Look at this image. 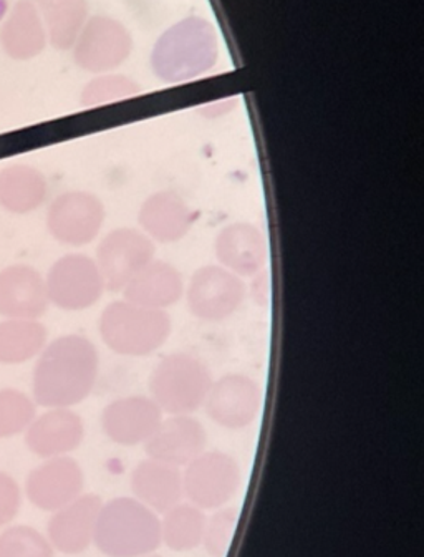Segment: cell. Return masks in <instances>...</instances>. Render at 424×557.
<instances>
[{
  "instance_id": "cell-31",
  "label": "cell",
  "mask_w": 424,
  "mask_h": 557,
  "mask_svg": "<svg viewBox=\"0 0 424 557\" xmlns=\"http://www.w3.org/2000/svg\"><path fill=\"white\" fill-rule=\"evenodd\" d=\"M0 557H53V547L34 528L14 527L0 534Z\"/></svg>"
},
{
  "instance_id": "cell-12",
  "label": "cell",
  "mask_w": 424,
  "mask_h": 557,
  "mask_svg": "<svg viewBox=\"0 0 424 557\" xmlns=\"http://www.w3.org/2000/svg\"><path fill=\"white\" fill-rule=\"evenodd\" d=\"M204 407L216 425L226 430L247 429L261 413V385L242 373L221 376L217 382H212Z\"/></svg>"
},
{
  "instance_id": "cell-21",
  "label": "cell",
  "mask_w": 424,
  "mask_h": 557,
  "mask_svg": "<svg viewBox=\"0 0 424 557\" xmlns=\"http://www.w3.org/2000/svg\"><path fill=\"white\" fill-rule=\"evenodd\" d=\"M129 486L135 499L157 515H164L185 498L182 470L151 458L136 465Z\"/></svg>"
},
{
  "instance_id": "cell-17",
  "label": "cell",
  "mask_w": 424,
  "mask_h": 557,
  "mask_svg": "<svg viewBox=\"0 0 424 557\" xmlns=\"http://www.w3.org/2000/svg\"><path fill=\"white\" fill-rule=\"evenodd\" d=\"M49 306L46 277L37 269L15 264L0 271V315L40 319Z\"/></svg>"
},
{
  "instance_id": "cell-29",
  "label": "cell",
  "mask_w": 424,
  "mask_h": 557,
  "mask_svg": "<svg viewBox=\"0 0 424 557\" xmlns=\"http://www.w3.org/2000/svg\"><path fill=\"white\" fill-rule=\"evenodd\" d=\"M139 94L141 87L133 78L119 74H101L84 88L80 101L87 109H95L138 97Z\"/></svg>"
},
{
  "instance_id": "cell-9",
  "label": "cell",
  "mask_w": 424,
  "mask_h": 557,
  "mask_svg": "<svg viewBox=\"0 0 424 557\" xmlns=\"http://www.w3.org/2000/svg\"><path fill=\"white\" fill-rule=\"evenodd\" d=\"M246 294L242 277L223 265H204L192 274L186 300L196 319L223 322L240 309Z\"/></svg>"
},
{
  "instance_id": "cell-24",
  "label": "cell",
  "mask_w": 424,
  "mask_h": 557,
  "mask_svg": "<svg viewBox=\"0 0 424 557\" xmlns=\"http://www.w3.org/2000/svg\"><path fill=\"white\" fill-rule=\"evenodd\" d=\"M0 44L11 59L28 60L42 53L47 32L39 11L30 0H18L0 30Z\"/></svg>"
},
{
  "instance_id": "cell-10",
  "label": "cell",
  "mask_w": 424,
  "mask_h": 557,
  "mask_svg": "<svg viewBox=\"0 0 424 557\" xmlns=\"http://www.w3.org/2000/svg\"><path fill=\"white\" fill-rule=\"evenodd\" d=\"M104 218L103 202L93 193H63L50 205L47 230L60 244L82 248L97 239Z\"/></svg>"
},
{
  "instance_id": "cell-2",
  "label": "cell",
  "mask_w": 424,
  "mask_h": 557,
  "mask_svg": "<svg viewBox=\"0 0 424 557\" xmlns=\"http://www.w3.org/2000/svg\"><path fill=\"white\" fill-rule=\"evenodd\" d=\"M220 57L216 28L202 17H188L174 24L154 44L151 66L167 84L191 82L216 65Z\"/></svg>"
},
{
  "instance_id": "cell-35",
  "label": "cell",
  "mask_w": 424,
  "mask_h": 557,
  "mask_svg": "<svg viewBox=\"0 0 424 557\" xmlns=\"http://www.w3.org/2000/svg\"><path fill=\"white\" fill-rule=\"evenodd\" d=\"M145 557H160V556H157V554H150V556H145Z\"/></svg>"
},
{
  "instance_id": "cell-25",
  "label": "cell",
  "mask_w": 424,
  "mask_h": 557,
  "mask_svg": "<svg viewBox=\"0 0 424 557\" xmlns=\"http://www.w3.org/2000/svg\"><path fill=\"white\" fill-rule=\"evenodd\" d=\"M34 5L50 44L57 50L72 49L88 21L87 0H34Z\"/></svg>"
},
{
  "instance_id": "cell-5",
  "label": "cell",
  "mask_w": 424,
  "mask_h": 557,
  "mask_svg": "<svg viewBox=\"0 0 424 557\" xmlns=\"http://www.w3.org/2000/svg\"><path fill=\"white\" fill-rule=\"evenodd\" d=\"M211 387V372L191 354L164 357L150 376L151 398L167 417L192 414L204 407Z\"/></svg>"
},
{
  "instance_id": "cell-15",
  "label": "cell",
  "mask_w": 424,
  "mask_h": 557,
  "mask_svg": "<svg viewBox=\"0 0 424 557\" xmlns=\"http://www.w3.org/2000/svg\"><path fill=\"white\" fill-rule=\"evenodd\" d=\"M163 414L153 398L133 395L104 407L101 429L116 445H145L160 425Z\"/></svg>"
},
{
  "instance_id": "cell-8",
  "label": "cell",
  "mask_w": 424,
  "mask_h": 557,
  "mask_svg": "<svg viewBox=\"0 0 424 557\" xmlns=\"http://www.w3.org/2000/svg\"><path fill=\"white\" fill-rule=\"evenodd\" d=\"M46 286L50 304L68 312L90 309L107 290L97 262L85 255L60 258L50 268Z\"/></svg>"
},
{
  "instance_id": "cell-13",
  "label": "cell",
  "mask_w": 424,
  "mask_h": 557,
  "mask_svg": "<svg viewBox=\"0 0 424 557\" xmlns=\"http://www.w3.org/2000/svg\"><path fill=\"white\" fill-rule=\"evenodd\" d=\"M85 474L70 457L50 458L28 474L25 492L35 508L59 511L84 495Z\"/></svg>"
},
{
  "instance_id": "cell-6",
  "label": "cell",
  "mask_w": 424,
  "mask_h": 557,
  "mask_svg": "<svg viewBox=\"0 0 424 557\" xmlns=\"http://www.w3.org/2000/svg\"><path fill=\"white\" fill-rule=\"evenodd\" d=\"M242 483L236 458L223 451H204L185 468L183 492L202 511H216L233 502Z\"/></svg>"
},
{
  "instance_id": "cell-22",
  "label": "cell",
  "mask_w": 424,
  "mask_h": 557,
  "mask_svg": "<svg viewBox=\"0 0 424 557\" xmlns=\"http://www.w3.org/2000/svg\"><path fill=\"white\" fill-rule=\"evenodd\" d=\"M123 299L147 309L166 310L185 296L182 272L166 261H151L122 290Z\"/></svg>"
},
{
  "instance_id": "cell-32",
  "label": "cell",
  "mask_w": 424,
  "mask_h": 557,
  "mask_svg": "<svg viewBox=\"0 0 424 557\" xmlns=\"http://www.w3.org/2000/svg\"><path fill=\"white\" fill-rule=\"evenodd\" d=\"M21 486L11 474L0 471V527H5L21 511Z\"/></svg>"
},
{
  "instance_id": "cell-26",
  "label": "cell",
  "mask_w": 424,
  "mask_h": 557,
  "mask_svg": "<svg viewBox=\"0 0 424 557\" xmlns=\"http://www.w3.org/2000/svg\"><path fill=\"white\" fill-rule=\"evenodd\" d=\"M49 331L39 319H5L0 322V366H18L39 357Z\"/></svg>"
},
{
  "instance_id": "cell-23",
  "label": "cell",
  "mask_w": 424,
  "mask_h": 557,
  "mask_svg": "<svg viewBox=\"0 0 424 557\" xmlns=\"http://www.w3.org/2000/svg\"><path fill=\"white\" fill-rule=\"evenodd\" d=\"M49 198L42 171L30 164H11L0 171V206L12 214L34 213Z\"/></svg>"
},
{
  "instance_id": "cell-16",
  "label": "cell",
  "mask_w": 424,
  "mask_h": 557,
  "mask_svg": "<svg viewBox=\"0 0 424 557\" xmlns=\"http://www.w3.org/2000/svg\"><path fill=\"white\" fill-rule=\"evenodd\" d=\"M85 438V423L80 414L70 408H47L46 413L34 418L25 430V443L37 457H68Z\"/></svg>"
},
{
  "instance_id": "cell-27",
  "label": "cell",
  "mask_w": 424,
  "mask_h": 557,
  "mask_svg": "<svg viewBox=\"0 0 424 557\" xmlns=\"http://www.w3.org/2000/svg\"><path fill=\"white\" fill-rule=\"evenodd\" d=\"M204 511L191 503L179 505L164 512L160 519L161 544L174 553H189L201 546L205 530Z\"/></svg>"
},
{
  "instance_id": "cell-14",
  "label": "cell",
  "mask_w": 424,
  "mask_h": 557,
  "mask_svg": "<svg viewBox=\"0 0 424 557\" xmlns=\"http://www.w3.org/2000/svg\"><path fill=\"white\" fill-rule=\"evenodd\" d=\"M208 433L191 414H170L161 420L151 438L145 443L148 458L186 468L205 451Z\"/></svg>"
},
{
  "instance_id": "cell-1",
  "label": "cell",
  "mask_w": 424,
  "mask_h": 557,
  "mask_svg": "<svg viewBox=\"0 0 424 557\" xmlns=\"http://www.w3.org/2000/svg\"><path fill=\"white\" fill-rule=\"evenodd\" d=\"M100 357L90 338L70 334L43 347L32 376L34 401L43 408H72L93 392Z\"/></svg>"
},
{
  "instance_id": "cell-30",
  "label": "cell",
  "mask_w": 424,
  "mask_h": 557,
  "mask_svg": "<svg viewBox=\"0 0 424 557\" xmlns=\"http://www.w3.org/2000/svg\"><path fill=\"white\" fill-rule=\"evenodd\" d=\"M237 524H239V509L229 508V506L216 509V512L208 518L202 546L208 550L209 556H227L236 536Z\"/></svg>"
},
{
  "instance_id": "cell-28",
  "label": "cell",
  "mask_w": 424,
  "mask_h": 557,
  "mask_svg": "<svg viewBox=\"0 0 424 557\" xmlns=\"http://www.w3.org/2000/svg\"><path fill=\"white\" fill-rule=\"evenodd\" d=\"M37 417L35 401L17 388L0 391V438H12L28 429Z\"/></svg>"
},
{
  "instance_id": "cell-34",
  "label": "cell",
  "mask_w": 424,
  "mask_h": 557,
  "mask_svg": "<svg viewBox=\"0 0 424 557\" xmlns=\"http://www.w3.org/2000/svg\"><path fill=\"white\" fill-rule=\"evenodd\" d=\"M236 98H227V100L214 101V103L202 104V109L199 110L201 115L205 119H217V116L227 115L236 109Z\"/></svg>"
},
{
  "instance_id": "cell-18",
  "label": "cell",
  "mask_w": 424,
  "mask_h": 557,
  "mask_svg": "<svg viewBox=\"0 0 424 557\" xmlns=\"http://www.w3.org/2000/svg\"><path fill=\"white\" fill-rule=\"evenodd\" d=\"M214 251L224 269L239 277L252 278L267 264V237L254 224H229L217 234Z\"/></svg>"
},
{
  "instance_id": "cell-33",
  "label": "cell",
  "mask_w": 424,
  "mask_h": 557,
  "mask_svg": "<svg viewBox=\"0 0 424 557\" xmlns=\"http://www.w3.org/2000/svg\"><path fill=\"white\" fill-rule=\"evenodd\" d=\"M251 289L252 294H254V299L258 300L261 306L269 304V297H271V277H269V274H265V269L254 275Z\"/></svg>"
},
{
  "instance_id": "cell-19",
  "label": "cell",
  "mask_w": 424,
  "mask_h": 557,
  "mask_svg": "<svg viewBox=\"0 0 424 557\" xmlns=\"http://www.w3.org/2000/svg\"><path fill=\"white\" fill-rule=\"evenodd\" d=\"M101 502L97 495H82L53 512L49 522V541L63 554H80L93 544Z\"/></svg>"
},
{
  "instance_id": "cell-4",
  "label": "cell",
  "mask_w": 424,
  "mask_h": 557,
  "mask_svg": "<svg viewBox=\"0 0 424 557\" xmlns=\"http://www.w3.org/2000/svg\"><path fill=\"white\" fill-rule=\"evenodd\" d=\"M171 327L166 310L147 309L125 299L104 307L100 318L101 341L110 350L125 357L157 352L170 338Z\"/></svg>"
},
{
  "instance_id": "cell-3",
  "label": "cell",
  "mask_w": 424,
  "mask_h": 557,
  "mask_svg": "<svg viewBox=\"0 0 424 557\" xmlns=\"http://www.w3.org/2000/svg\"><path fill=\"white\" fill-rule=\"evenodd\" d=\"M93 544L107 557L150 556L161 546L160 518L135 498L103 503Z\"/></svg>"
},
{
  "instance_id": "cell-7",
  "label": "cell",
  "mask_w": 424,
  "mask_h": 557,
  "mask_svg": "<svg viewBox=\"0 0 424 557\" xmlns=\"http://www.w3.org/2000/svg\"><path fill=\"white\" fill-rule=\"evenodd\" d=\"M157 256V246L141 230L120 227L107 234L98 244L97 262L104 287L120 293L129 281L144 271Z\"/></svg>"
},
{
  "instance_id": "cell-11",
  "label": "cell",
  "mask_w": 424,
  "mask_h": 557,
  "mask_svg": "<svg viewBox=\"0 0 424 557\" xmlns=\"http://www.w3.org/2000/svg\"><path fill=\"white\" fill-rule=\"evenodd\" d=\"M72 49L80 69L91 74H110L128 59L133 39L122 22L97 15L88 18Z\"/></svg>"
},
{
  "instance_id": "cell-20",
  "label": "cell",
  "mask_w": 424,
  "mask_h": 557,
  "mask_svg": "<svg viewBox=\"0 0 424 557\" xmlns=\"http://www.w3.org/2000/svg\"><path fill=\"white\" fill-rule=\"evenodd\" d=\"M139 227L153 243H179L196 223L191 206L174 191H158L139 208Z\"/></svg>"
}]
</instances>
